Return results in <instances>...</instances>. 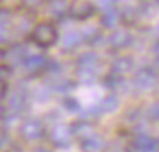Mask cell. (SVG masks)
<instances>
[{"label": "cell", "instance_id": "cell-28", "mask_svg": "<svg viewBox=\"0 0 159 152\" xmlns=\"http://www.w3.org/2000/svg\"><path fill=\"white\" fill-rule=\"evenodd\" d=\"M152 51H154V56H156V62H157L159 65V39L154 43V46H152Z\"/></svg>", "mask_w": 159, "mask_h": 152}, {"label": "cell", "instance_id": "cell-31", "mask_svg": "<svg viewBox=\"0 0 159 152\" xmlns=\"http://www.w3.org/2000/svg\"><path fill=\"white\" fill-rule=\"evenodd\" d=\"M33 152H52V150H50V149H46V147H36Z\"/></svg>", "mask_w": 159, "mask_h": 152}, {"label": "cell", "instance_id": "cell-27", "mask_svg": "<svg viewBox=\"0 0 159 152\" xmlns=\"http://www.w3.org/2000/svg\"><path fill=\"white\" fill-rule=\"evenodd\" d=\"M5 142H7V135H5V132L0 128V150L5 147Z\"/></svg>", "mask_w": 159, "mask_h": 152}, {"label": "cell", "instance_id": "cell-9", "mask_svg": "<svg viewBox=\"0 0 159 152\" xmlns=\"http://www.w3.org/2000/svg\"><path fill=\"white\" fill-rule=\"evenodd\" d=\"M132 149L135 152H159V138L147 133H139L132 142Z\"/></svg>", "mask_w": 159, "mask_h": 152}, {"label": "cell", "instance_id": "cell-25", "mask_svg": "<svg viewBox=\"0 0 159 152\" xmlns=\"http://www.w3.org/2000/svg\"><path fill=\"white\" fill-rule=\"evenodd\" d=\"M22 4H24L26 7H29V9H36L38 5L43 4V0H22Z\"/></svg>", "mask_w": 159, "mask_h": 152}, {"label": "cell", "instance_id": "cell-21", "mask_svg": "<svg viewBox=\"0 0 159 152\" xmlns=\"http://www.w3.org/2000/svg\"><path fill=\"white\" fill-rule=\"evenodd\" d=\"M53 87H55V91H58V92H67V91H70V87H72V82H70V80H60V82H57Z\"/></svg>", "mask_w": 159, "mask_h": 152}, {"label": "cell", "instance_id": "cell-22", "mask_svg": "<svg viewBox=\"0 0 159 152\" xmlns=\"http://www.w3.org/2000/svg\"><path fill=\"white\" fill-rule=\"evenodd\" d=\"M149 114H151L152 120L159 121V101L157 103H152L151 106H149Z\"/></svg>", "mask_w": 159, "mask_h": 152}, {"label": "cell", "instance_id": "cell-19", "mask_svg": "<svg viewBox=\"0 0 159 152\" xmlns=\"http://www.w3.org/2000/svg\"><path fill=\"white\" fill-rule=\"evenodd\" d=\"M82 36H84V41L96 43L98 39H101V31L98 28H87L82 31Z\"/></svg>", "mask_w": 159, "mask_h": 152}, {"label": "cell", "instance_id": "cell-6", "mask_svg": "<svg viewBox=\"0 0 159 152\" xmlns=\"http://www.w3.org/2000/svg\"><path fill=\"white\" fill-rule=\"evenodd\" d=\"M74 135H72V128L67 127L63 123H57L50 132V140L55 147H69L72 142Z\"/></svg>", "mask_w": 159, "mask_h": 152}, {"label": "cell", "instance_id": "cell-20", "mask_svg": "<svg viewBox=\"0 0 159 152\" xmlns=\"http://www.w3.org/2000/svg\"><path fill=\"white\" fill-rule=\"evenodd\" d=\"M63 108H65L69 113H79L80 111V104H79V101L75 99V97H72V96H67L65 99H63Z\"/></svg>", "mask_w": 159, "mask_h": 152}, {"label": "cell", "instance_id": "cell-30", "mask_svg": "<svg viewBox=\"0 0 159 152\" xmlns=\"http://www.w3.org/2000/svg\"><path fill=\"white\" fill-rule=\"evenodd\" d=\"M4 2H7V4H11V5H17V4H22V0H4Z\"/></svg>", "mask_w": 159, "mask_h": 152}, {"label": "cell", "instance_id": "cell-14", "mask_svg": "<svg viewBox=\"0 0 159 152\" xmlns=\"http://www.w3.org/2000/svg\"><path fill=\"white\" fill-rule=\"evenodd\" d=\"M82 41H84L82 33L69 31L65 36H63V39H62V48H63V50H75Z\"/></svg>", "mask_w": 159, "mask_h": 152}, {"label": "cell", "instance_id": "cell-33", "mask_svg": "<svg viewBox=\"0 0 159 152\" xmlns=\"http://www.w3.org/2000/svg\"><path fill=\"white\" fill-rule=\"evenodd\" d=\"M157 138H159V133H157Z\"/></svg>", "mask_w": 159, "mask_h": 152}, {"label": "cell", "instance_id": "cell-32", "mask_svg": "<svg viewBox=\"0 0 159 152\" xmlns=\"http://www.w3.org/2000/svg\"><path fill=\"white\" fill-rule=\"evenodd\" d=\"M123 152H130V150H123Z\"/></svg>", "mask_w": 159, "mask_h": 152}, {"label": "cell", "instance_id": "cell-12", "mask_svg": "<svg viewBox=\"0 0 159 152\" xmlns=\"http://www.w3.org/2000/svg\"><path fill=\"white\" fill-rule=\"evenodd\" d=\"M70 128H72V135L79 142L82 140V138H86V137H89V135L94 133V125L91 123L89 120H79V121H75Z\"/></svg>", "mask_w": 159, "mask_h": 152}, {"label": "cell", "instance_id": "cell-4", "mask_svg": "<svg viewBox=\"0 0 159 152\" xmlns=\"http://www.w3.org/2000/svg\"><path fill=\"white\" fill-rule=\"evenodd\" d=\"M157 82V74L154 69L151 67H144V69H139L134 75V86L140 91H149L156 86Z\"/></svg>", "mask_w": 159, "mask_h": 152}, {"label": "cell", "instance_id": "cell-2", "mask_svg": "<svg viewBox=\"0 0 159 152\" xmlns=\"http://www.w3.org/2000/svg\"><path fill=\"white\" fill-rule=\"evenodd\" d=\"M101 67V60L96 53H84L77 58V74L82 80H94Z\"/></svg>", "mask_w": 159, "mask_h": 152}, {"label": "cell", "instance_id": "cell-11", "mask_svg": "<svg viewBox=\"0 0 159 152\" xmlns=\"http://www.w3.org/2000/svg\"><path fill=\"white\" fill-rule=\"evenodd\" d=\"M79 144H80V149H82L84 152H99L101 149L104 147L103 137H101V135H98L96 132H94L93 135H89V137L82 138Z\"/></svg>", "mask_w": 159, "mask_h": 152}, {"label": "cell", "instance_id": "cell-24", "mask_svg": "<svg viewBox=\"0 0 159 152\" xmlns=\"http://www.w3.org/2000/svg\"><path fill=\"white\" fill-rule=\"evenodd\" d=\"M9 41V31L7 28H4V24H0V43H7Z\"/></svg>", "mask_w": 159, "mask_h": 152}, {"label": "cell", "instance_id": "cell-34", "mask_svg": "<svg viewBox=\"0 0 159 152\" xmlns=\"http://www.w3.org/2000/svg\"><path fill=\"white\" fill-rule=\"evenodd\" d=\"M157 4H159V0H157Z\"/></svg>", "mask_w": 159, "mask_h": 152}, {"label": "cell", "instance_id": "cell-16", "mask_svg": "<svg viewBox=\"0 0 159 152\" xmlns=\"http://www.w3.org/2000/svg\"><path fill=\"white\" fill-rule=\"evenodd\" d=\"M26 48L22 45H14L11 50H9V53H7V58H11V60H14L16 63H22L26 60Z\"/></svg>", "mask_w": 159, "mask_h": 152}, {"label": "cell", "instance_id": "cell-13", "mask_svg": "<svg viewBox=\"0 0 159 152\" xmlns=\"http://www.w3.org/2000/svg\"><path fill=\"white\" fill-rule=\"evenodd\" d=\"M121 21L120 17V11H116V9H110V11H103L101 12V24L104 26V28H116L118 22Z\"/></svg>", "mask_w": 159, "mask_h": 152}, {"label": "cell", "instance_id": "cell-1", "mask_svg": "<svg viewBox=\"0 0 159 152\" xmlns=\"http://www.w3.org/2000/svg\"><path fill=\"white\" fill-rule=\"evenodd\" d=\"M31 41L39 48H50L58 41V31L52 22H39L31 31Z\"/></svg>", "mask_w": 159, "mask_h": 152}, {"label": "cell", "instance_id": "cell-5", "mask_svg": "<svg viewBox=\"0 0 159 152\" xmlns=\"http://www.w3.org/2000/svg\"><path fill=\"white\" fill-rule=\"evenodd\" d=\"M120 101L115 94H108V96L101 97L94 106L89 108L87 111V116H99V114H106V113H113L115 110L118 108Z\"/></svg>", "mask_w": 159, "mask_h": 152}, {"label": "cell", "instance_id": "cell-8", "mask_svg": "<svg viewBox=\"0 0 159 152\" xmlns=\"http://www.w3.org/2000/svg\"><path fill=\"white\" fill-rule=\"evenodd\" d=\"M96 12V7L89 0H75L69 7V16L75 21H86Z\"/></svg>", "mask_w": 159, "mask_h": 152}, {"label": "cell", "instance_id": "cell-17", "mask_svg": "<svg viewBox=\"0 0 159 152\" xmlns=\"http://www.w3.org/2000/svg\"><path fill=\"white\" fill-rule=\"evenodd\" d=\"M104 84H106L110 89H121V87L125 86V79H123V75H120V74L111 72L110 75L104 79Z\"/></svg>", "mask_w": 159, "mask_h": 152}, {"label": "cell", "instance_id": "cell-23", "mask_svg": "<svg viewBox=\"0 0 159 152\" xmlns=\"http://www.w3.org/2000/svg\"><path fill=\"white\" fill-rule=\"evenodd\" d=\"M5 152H22L21 145H17L16 142H11V144L7 145V142H5Z\"/></svg>", "mask_w": 159, "mask_h": 152}, {"label": "cell", "instance_id": "cell-18", "mask_svg": "<svg viewBox=\"0 0 159 152\" xmlns=\"http://www.w3.org/2000/svg\"><path fill=\"white\" fill-rule=\"evenodd\" d=\"M137 9H134V7H123L120 11V17H121V21L125 22V24H132V22H135V19L139 17V14H137Z\"/></svg>", "mask_w": 159, "mask_h": 152}, {"label": "cell", "instance_id": "cell-26", "mask_svg": "<svg viewBox=\"0 0 159 152\" xmlns=\"http://www.w3.org/2000/svg\"><path fill=\"white\" fill-rule=\"evenodd\" d=\"M7 19H9V11L4 7H0V24H4Z\"/></svg>", "mask_w": 159, "mask_h": 152}, {"label": "cell", "instance_id": "cell-29", "mask_svg": "<svg viewBox=\"0 0 159 152\" xmlns=\"http://www.w3.org/2000/svg\"><path fill=\"white\" fill-rule=\"evenodd\" d=\"M7 60V51L0 48V65H4V62Z\"/></svg>", "mask_w": 159, "mask_h": 152}, {"label": "cell", "instance_id": "cell-7", "mask_svg": "<svg viewBox=\"0 0 159 152\" xmlns=\"http://www.w3.org/2000/svg\"><path fill=\"white\" fill-rule=\"evenodd\" d=\"M24 70L29 75H38V74L45 72L46 67H48V58L41 53H31V55L26 56V60L22 62Z\"/></svg>", "mask_w": 159, "mask_h": 152}, {"label": "cell", "instance_id": "cell-15", "mask_svg": "<svg viewBox=\"0 0 159 152\" xmlns=\"http://www.w3.org/2000/svg\"><path fill=\"white\" fill-rule=\"evenodd\" d=\"M132 70H134V62H132L130 58H127V56L116 58L113 62V65H111V72L120 74V75H125V74L132 72Z\"/></svg>", "mask_w": 159, "mask_h": 152}, {"label": "cell", "instance_id": "cell-3", "mask_svg": "<svg viewBox=\"0 0 159 152\" xmlns=\"http://www.w3.org/2000/svg\"><path fill=\"white\" fill-rule=\"evenodd\" d=\"M46 133L45 123L39 118H28L24 123L21 125V137L28 142H36L41 140Z\"/></svg>", "mask_w": 159, "mask_h": 152}, {"label": "cell", "instance_id": "cell-10", "mask_svg": "<svg viewBox=\"0 0 159 152\" xmlns=\"http://www.w3.org/2000/svg\"><path fill=\"white\" fill-rule=\"evenodd\" d=\"M108 43H110V46L113 50H118V51H120V50L128 48V46L134 43V36H132L127 29H116V31H113V34L108 38Z\"/></svg>", "mask_w": 159, "mask_h": 152}]
</instances>
